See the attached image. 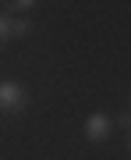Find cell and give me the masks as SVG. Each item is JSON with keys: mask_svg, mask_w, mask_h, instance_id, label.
Segmentation results:
<instances>
[{"mask_svg": "<svg viewBox=\"0 0 131 160\" xmlns=\"http://www.w3.org/2000/svg\"><path fill=\"white\" fill-rule=\"evenodd\" d=\"M29 32H32V18L29 14L11 18V36H14V39H21V36H29Z\"/></svg>", "mask_w": 131, "mask_h": 160, "instance_id": "3957f363", "label": "cell"}, {"mask_svg": "<svg viewBox=\"0 0 131 160\" xmlns=\"http://www.w3.org/2000/svg\"><path fill=\"white\" fill-rule=\"evenodd\" d=\"M128 153H131V139H128Z\"/></svg>", "mask_w": 131, "mask_h": 160, "instance_id": "52a82bcc", "label": "cell"}, {"mask_svg": "<svg viewBox=\"0 0 131 160\" xmlns=\"http://www.w3.org/2000/svg\"><path fill=\"white\" fill-rule=\"evenodd\" d=\"M114 125H117V121L110 118V114L96 110V114H89V118H85V128H82V132H85V139H89V142H106V139H110V132H114Z\"/></svg>", "mask_w": 131, "mask_h": 160, "instance_id": "7a4b0ae2", "label": "cell"}, {"mask_svg": "<svg viewBox=\"0 0 131 160\" xmlns=\"http://www.w3.org/2000/svg\"><path fill=\"white\" fill-rule=\"evenodd\" d=\"M114 121H117L120 128H128V132H131V114H120V118H114Z\"/></svg>", "mask_w": 131, "mask_h": 160, "instance_id": "8992f818", "label": "cell"}, {"mask_svg": "<svg viewBox=\"0 0 131 160\" xmlns=\"http://www.w3.org/2000/svg\"><path fill=\"white\" fill-rule=\"evenodd\" d=\"M11 39H14V36H11V18L0 11V46H4V43H11Z\"/></svg>", "mask_w": 131, "mask_h": 160, "instance_id": "5b68a950", "label": "cell"}, {"mask_svg": "<svg viewBox=\"0 0 131 160\" xmlns=\"http://www.w3.org/2000/svg\"><path fill=\"white\" fill-rule=\"evenodd\" d=\"M29 107V89L14 78H0V110L4 114H18Z\"/></svg>", "mask_w": 131, "mask_h": 160, "instance_id": "6da1fadb", "label": "cell"}, {"mask_svg": "<svg viewBox=\"0 0 131 160\" xmlns=\"http://www.w3.org/2000/svg\"><path fill=\"white\" fill-rule=\"evenodd\" d=\"M4 7H7V11H14L18 18H21V14H29L32 7H35V0H14V4H4Z\"/></svg>", "mask_w": 131, "mask_h": 160, "instance_id": "277c9868", "label": "cell"}]
</instances>
